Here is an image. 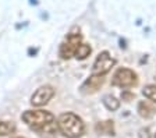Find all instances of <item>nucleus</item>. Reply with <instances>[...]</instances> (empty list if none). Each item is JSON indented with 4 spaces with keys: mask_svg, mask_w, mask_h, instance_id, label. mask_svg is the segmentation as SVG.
<instances>
[{
    "mask_svg": "<svg viewBox=\"0 0 156 138\" xmlns=\"http://www.w3.org/2000/svg\"><path fill=\"white\" fill-rule=\"evenodd\" d=\"M138 115L142 119H151L156 115V108L148 101H141L138 103Z\"/></svg>",
    "mask_w": 156,
    "mask_h": 138,
    "instance_id": "nucleus-8",
    "label": "nucleus"
},
{
    "mask_svg": "<svg viewBox=\"0 0 156 138\" xmlns=\"http://www.w3.org/2000/svg\"><path fill=\"white\" fill-rule=\"evenodd\" d=\"M155 138H156V134H155Z\"/></svg>",
    "mask_w": 156,
    "mask_h": 138,
    "instance_id": "nucleus-16",
    "label": "nucleus"
},
{
    "mask_svg": "<svg viewBox=\"0 0 156 138\" xmlns=\"http://www.w3.org/2000/svg\"><path fill=\"white\" fill-rule=\"evenodd\" d=\"M142 94L146 99H149L156 103V85H146L142 89Z\"/></svg>",
    "mask_w": 156,
    "mask_h": 138,
    "instance_id": "nucleus-13",
    "label": "nucleus"
},
{
    "mask_svg": "<svg viewBox=\"0 0 156 138\" xmlns=\"http://www.w3.org/2000/svg\"><path fill=\"white\" fill-rule=\"evenodd\" d=\"M138 82V77L131 69L121 67L114 73L113 78H112V85L119 87V88H133Z\"/></svg>",
    "mask_w": 156,
    "mask_h": 138,
    "instance_id": "nucleus-4",
    "label": "nucleus"
},
{
    "mask_svg": "<svg viewBox=\"0 0 156 138\" xmlns=\"http://www.w3.org/2000/svg\"><path fill=\"white\" fill-rule=\"evenodd\" d=\"M13 138H23V137H13Z\"/></svg>",
    "mask_w": 156,
    "mask_h": 138,
    "instance_id": "nucleus-15",
    "label": "nucleus"
},
{
    "mask_svg": "<svg viewBox=\"0 0 156 138\" xmlns=\"http://www.w3.org/2000/svg\"><path fill=\"white\" fill-rule=\"evenodd\" d=\"M95 130L99 135H114V124L112 120L99 122L95 126Z\"/></svg>",
    "mask_w": 156,
    "mask_h": 138,
    "instance_id": "nucleus-9",
    "label": "nucleus"
},
{
    "mask_svg": "<svg viewBox=\"0 0 156 138\" xmlns=\"http://www.w3.org/2000/svg\"><path fill=\"white\" fill-rule=\"evenodd\" d=\"M121 98H123L124 101H127V102H128L130 99H133V98H134V94H128V92H124L123 95H121Z\"/></svg>",
    "mask_w": 156,
    "mask_h": 138,
    "instance_id": "nucleus-14",
    "label": "nucleus"
},
{
    "mask_svg": "<svg viewBox=\"0 0 156 138\" xmlns=\"http://www.w3.org/2000/svg\"><path fill=\"white\" fill-rule=\"evenodd\" d=\"M103 105L106 106L107 110H112V112H114V110H117V109H119V106H120V102H119V101H117L114 96L106 95L103 98Z\"/></svg>",
    "mask_w": 156,
    "mask_h": 138,
    "instance_id": "nucleus-12",
    "label": "nucleus"
},
{
    "mask_svg": "<svg viewBox=\"0 0 156 138\" xmlns=\"http://www.w3.org/2000/svg\"><path fill=\"white\" fill-rule=\"evenodd\" d=\"M58 131L67 138H81L85 133V124L82 119L75 113H62L57 119Z\"/></svg>",
    "mask_w": 156,
    "mask_h": 138,
    "instance_id": "nucleus-2",
    "label": "nucleus"
},
{
    "mask_svg": "<svg viewBox=\"0 0 156 138\" xmlns=\"http://www.w3.org/2000/svg\"><path fill=\"white\" fill-rule=\"evenodd\" d=\"M116 64V60L110 56L109 52H101L98 55L96 60L94 63V69H92V74H98V76H105L110 71Z\"/></svg>",
    "mask_w": 156,
    "mask_h": 138,
    "instance_id": "nucleus-5",
    "label": "nucleus"
},
{
    "mask_svg": "<svg viewBox=\"0 0 156 138\" xmlns=\"http://www.w3.org/2000/svg\"><path fill=\"white\" fill-rule=\"evenodd\" d=\"M81 41H82V36L80 34V31H71L67 35V38L64 39V42L60 45V50H58L60 57L63 60H68L71 59L73 56H75L78 46L82 43Z\"/></svg>",
    "mask_w": 156,
    "mask_h": 138,
    "instance_id": "nucleus-3",
    "label": "nucleus"
},
{
    "mask_svg": "<svg viewBox=\"0 0 156 138\" xmlns=\"http://www.w3.org/2000/svg\"><path fill=\"white\" fill-rule=\"evenodd\" d=\"M21 119L27 126H29L34 131L39 133V134H55L58 131L55 116L48 110H42V109L27 110L23 113Z\"/></svg>",
    "mask_w": 156,
    "mask_h": 138,
    "instance_id": "nucleus-1",
    "label": "nucleus"
},
{
    "mask_svg": "<svg viewBox=\"0 0 156 138\" xmlns=\"http://www.w3.org/2000/svg\"><path fill=\"white\" fill-rule=\"evenodd\" d=\"M105 84V76H98V74H92L89 78H87L84 81V84L81 85V92L85 95H91L95 94L102 88V85Z\"/></svg>",
    "mask_w": 156,
    "mask_h": 138,
    "instance_id": "nucleus-7",
    "label": "nucleus"
},
{
    "mask_svg": "<svg viewBox=\"0 0 156 138\" xmlns=\"http://www.w3.org/2000/svg\"><path fill=\"white\" fill-rule=\"evenodd\" d=\"M91 52H92L91 46L87 45V43H81V45L78 46V49H77V52H75L74 57H77L78 60H84V59H87V57L91 55Z\"/></svg>",
    "mask_w": 156,
    "mask_h": 138,
    "instance_id": "nucleus-11",
    "label": "nucleus"
},
{
    "mask_svg": "<svg viewBox=\"0 0 156 138\" xmlns=\"http://www.w3.org/2000/svg\"><path fill=\"white\" fill-rule=\"evenodd\" d=\"M55 96V88L52 85H42L39 87L34 95L31 96V105L36 106V108H41V106H45L46 103H49V101Z\"/></svg>",
    "mask_w": 156,
    "mask_h": 138,
    "instance_id": "nucleus-6",
    "label": "nucleus"
},
{
    "mask_svg": "<svg viewBox=\"0 0 156 138\" xmlns=\"http://www.w3.org/2000/svg\"><path fill=\"white\" fill-rule=\"evenodd\" d=\"M16 133V124L13 122H3L0 120V137H6Z\"/></svg>",
    "mask_w": 156,
    "mask_h": 138,
    "instance_id": "nucleus-10",
    "label": "nucleus"
}]
</instances>
